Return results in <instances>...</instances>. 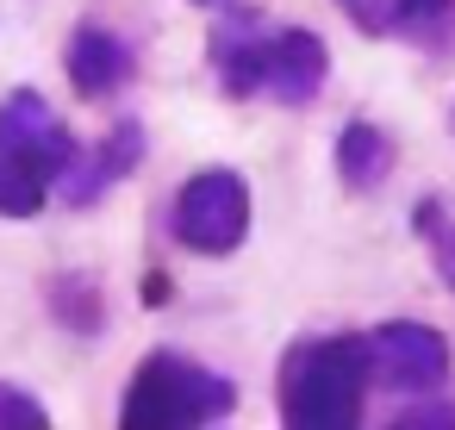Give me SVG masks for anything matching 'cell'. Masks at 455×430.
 <instances>
[{
	"instance_id": "obj_1",
	"label": "cell",
	"mask_w": 455,
	"mask_h": 430,
	"mask_svg": "<svg viewBox=\"0 0 455 430\" xmlns=\"http://www.w3.org/2000/svg\"><path fill=\"white\" fill-rule=\"evenodd\" d=\"M212 76L231 100L312 107L331 82V51L306 26H275L256 7H225L212 26Z\"/></svg>"
},
{
	"instance_id": "obj_2",
	"label": "cell",
	"mask_w": 455,
	"mask_h": 430,
	"mask_svg": "<svg viewBox=\"0 0 455 430\" xmlns=\"http://www.w3.org/2000/svg\"><path fill=\"white\" fill-rule=\"evenodd\" d=\"M368 386V337H306L281 355L275 405L287 430H355Z\"/></svg>"
},
{
	"instance_id": "obj_3",
	"label": "cell",
	"mask_w": 455,
	"mask_h": 430,
	"mask_svg": "<svg viewBox=\"0 0 455 430\" xmlns=\"http://www.w3.org/2000/svg\"><path fill=\"white\" fill-rule=\"evenodd\" d=\"M76 150L69 119L44 94L13 88L0 100V219H38Z\"/></svg>"
},
{
	"instance_id": "obj_4",
	"label": "cell",
	"mask_w": 455,
	"mask_h": 430,
	"mask_svg": "<svg viewBox=\"0 0 455 430\" xmlns=\"http://www.w3.org/2000/svg\"><path fill=\"white\" fill-rule=\"evenodd\" d=\"M231 411H237V386L181 349H150L119 399L125 430H200V424H225Z\"/></svg>"
},
{
	"instance_id": "obj_5",
	"label": "cell",
	"mask_w": 455,
	"mask_h": 430,
	"mask_svg": "<svg viewBox=\"0 0 455 430\" xmlns=\"http://www.w3.org/2000/svg\"><path fill=\"white\" fill-rule=\"evenodd\" d=\"M169 237L194 256H237L250 237V181L237 169H200L169 206Z\"/></svg>"
},
{
	"instance_id": "obj_6",
	"label": "cell",
	"mask_w": 455,
	"mask_h": 430,
	"mask_svg": "<svg viewBox=\"0 0 455 430\" xmlns=\"http://www.w3.org/2000/svg\"><path fill=\"white\" fill-rule=\"evenodd\" d=\"M368 374H374V386L405 393V399L443 393L449 386V343H443V330H430L418 318L374 324L368 330Z\"/></svg>"
},
{
	"instance_id": "obj_7",
	"label": "cell",
	"mask_w": 455,
	"mask_h": 430,
	"mask_svg": "<svg viewBox=\"0 0 455 430\" xmlns=\"http://www.w3.org/2000/svg\"><path fill=\"white\" fill-rule=\"evenodd\" d=\"M144 119H119L100 144H88V150H76L69 156V169H63V181H57V194H63V206H76V212H88V206H100L138 163H144Z\"/></svg>"
},
{
	"instance_id": "obj_8",
	"label": "cell",
	"mask_w": 455,
	"mask_h": 430,
	"mask_svg": "<svg viewBox=\"0 0 455 430\" xmlns=\"http://www.w3.org/2000/svg\"><path fill=\"white\" fill-rule=\"evenodd\" d=\"M63 76H69V88H76V100H119L132 82H138V51L119 38V32H107V26H76V38H69V51H63Z\"/></svg>"
},
{
	"instance_id": "obj_9",
	"label": "cell",
	"mask_w": 455,
	"mask_h": 430,
	"mask_svg": "<svg viewBox=\"0 0 455 430\" xmlns=\"http://www.w3.org/2000/svg\"><path fill=\"white\" fill-rule=\"evenodd\" d=\"M368 38H405L418 51H455V0H349Z\"/></svg>"
},
{
	"instance_id": "obj_10",
	"label": "cell",
	"mask_w": 455,
	"mask_h": 430,
	"mask_svg": "<svg viewBox=\"0 0 455 430\" xmlns=\"http://www.w3.org/2000/svg\"><path fill=\"white\" fill-rule=\"evenodd\" d=\"M393 163H399V144H393L374 119H349V125L337 131V181H343L349 194L387 187Z\"/></svg>"
},
{
	"instance_id": "obj_11",
	"label": "cell",
	"mask_w": 455,
	"mask_h": 430,
	"mask_svg": "<svg viewBox=\"0 0 455 430\" xmlns=\"http://www.w3.org/2000/svg\"><path fill=\"white\" fill-rule=\"evenodd\" d=\"M44 312L69 337H100L107 330V287L94 268H57L44 275Z\"/></svg>"
},
{
	"instance_id": "obj_12",
	"label": "cell",
	"mask_w": 455,
	"mask_h": 430,
	"mask_svg": "<svg viewBox=\"0 0 455 430\" xmlns=\"http://www.w3.org/2000/svg\"><path fill=\"white\" fill-rule=\"evenodd\" d=\"M0 430H51V411L38 393L13 386V380H0Z\"/></svg>"
},
{
	"instance_id": "obj_13",
	"label": "cell",
	"mask_w": 455,
	"mask_h": 430,
	"mask_svg": "<svg viewBox=\"0 0 455 430\" xmlns=\"http://www.w3.org/2000/svg\"><path fill=\"white\" fill-rule=\"evenodd\" d=\"M393 430H455V405H411L393 418Z\"/></svg>"
},
{
	"instance_id": "obj_14",
	"label": "cell",
	"mask_w": 455,
	"mask_h": 430,
	"mask_svg": "<svg viewBox=\"0 0 455 430\" xmlns=\"http://www.w3.org/2000/svg\"><path fill=\"white\" fill-rule=\"evenodd\" d=\"M430 243H436V281L455 293V225H449V231H436Z\"/></svg>"
},
{
	"instance_id": "obj_15",
	"label": "cell",
	"mask_w": 455,
	"mask_h": 430,
	"mask_svg": "<svg viewBox=\"0 0 455 430\" xmlns=\"http://www.w3.org/2000/svg\"><path fill=\"white\" fill-rule=\"evenodd\" d=\"M449 138H455V100H449Z\"/></svg>"
},
{
	"instance_id": "obj_16",
	"label": "cell",
	"mask_w": 455,
	"mask_h": 430,
	"mask_svg": "<svg viewBox=\"0 0 455 430\" xmlns=\"http://www.w3.org/2000/svg\"><path fill=\"white\" fill-rule=\"evenodd\" d=\"M194 7H225V0H194Z\"/></svg>"
},
{
	"instance_id": "obj_17",
	"label": "cell",
	"mask_w": 455,
	"mask_h": 430,
	"mask_svg": "<svg viewBox=\"0 0 455 430\" xmlns=\"http://www.w3.org/2000/svg\"><path fill=\"white\" fill-rule=\"evenodd\" d=\"M337 7H343V13H349V0H337Z\"/></svg>"
}]
</instances>
